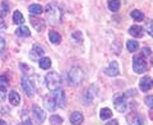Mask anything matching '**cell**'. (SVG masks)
<instances>
[{"label": "cell", "mask_w": 153, "mask_h": 125, "mask_svg": "<svg viewBox=\"0 0 153 125\" xmlns=\"http://www.w3.org/2000/svg\"><path fill=\"white\" fill-rule=\"evenodd\" d=\"M46 19L49 21L51 25H56V23L61 22L63 18V13H61L60 8L56 5L55 3H50L46 5Z\"/></svg>", "instance_id": "cell-1"}, {"label": "cell", "mask_w": 153, "mask_h": 125, "mask_svg": "<svg viewBox=\"0 0 153 125\" xmlns=\"http://www.w3.org/2000/svg\"><path fill=\"white\" fill-rule=\"evenodd\" d=\"M45 82H46V87L50 91H56L61 86V78L56 71H51V73L47 74L45 78Z\"/></svg>", "instance_id": "cell-2"}, {"label": "cell", "mask_w": 153, "mask_h": 125, "mask_svg": "<svg viewBox=\"0 0 153 125\" xmlns=\"http://www.w3.org/2000/svg\"><path fill=\"white\" fill-rule=\"evenodd\" d=\"M83 78H84L83 70L80 68H76V66L71 68L70 71L68 73V79H69L70 86H79L83 82Z\"/></svg>", "instance_id": "cell-3"}, {"label": "cell", "mask_w": 153, "mask_h": 125, "mask_svg": "<svg viewBox=\"0 0 153 125\" xmlns=\"http://www.w3.org/2000/svg\"><path fill=\"white\" fill-rule=\"evenodd\" d=\"M133 70L138 74H143L147 70V62L144 60V56L135 55L133 57Z\"/></svg>", "instance_id": "cell-4"}, {"label": "cell", "mask_w": 153, "mask_h": 125, "mask_svg": "<svg viewBox=\"0 0 153 125\" xmlns=\"http://www.w3.org/2000/svg\"><path fill=\"white\" fill-rule=\"evenodd\" d=\"M52 97H54L56 105L61 109H65L66 107V96H65V92L64 89L61 88H57L56 91H52Z\"/></svg>", "instance_id": "cell-5"}, {"label": "cell", "mask_w": 153, "mask_h": 125, "mask_svg": "<svg viewBox=\"0 0 153 125\" xmlns=\"http://www.w3.org/2000/svg\"><path fill=\"white\" fill-rule=\"evenodd\" d=\"M114 105L115 109L119 112H125L128 109V102H126V97L124 94H117L114 97Z\"/></svg>", "instance_id": "cell-6"}, {"label": "cell", "mask_w": 153, "mask_h": 125, "mask_svg": "<svg viewBox=\"0 0 153 125\" xmlns=\"http://www.w3.org/2000/svg\"><path fill=\"white\" fill-rule=\"evenodd\" d=\"M96 93H97V87H96L94 84L91 86V87L85 91L84 94H83V105H85V106H89V105L93 102V98H94Z\"/></svg>", "instance_id": "cell-7"}, {"label": "cell", "mask_w": 153, "mask_h": 125, "mask_svg": "<svg viewBox=\"0 0 153 125\" xmlns=\"http://www.w3.org/2000/svg\"><path fill=\"white\" fill-rule=\"evenodd\" d=\"M22 88L28 97H33V94H35V88H33V84L31 83V80L28 79V77H26V75L22 77Z\"/></svg>", "instance_id": "cell-8"}, {"label": "cell", "mask_w": 153, "mask_h": 125, "mask_svg": "<svg viewBox=\"0 0 153 125\" xmlns=\"http://www.w3.org/2000/svg\"><path fill=\"white\" fill-rule=\"evenodd\" d=\"M32 114H33V116H35L36 121L38 124H42V123L45 121L46 114H45V111L40 106H37V105H33V106H32Z\"/></svg>", "instance_id": "cell-9"}, {"label": "cell", "mask_w": 153, "mask_h": 125, "mask_svg": "<svg viewBox=\"0 0 153 125\" xmlns=\"http://www.w3.org/2000/svg\"><path fill=\"white\" fill-rule=\"evenodd\" d=\"M126 121L130 125H143L144 121H143V118L137 112H130L126 115Z\"/></svg>", "instance_id": "cell-10"}, {"label": "cell", "mask_w": 153, "mask_h": 125, "mask_svg": "<svg viewBox=\"0 0 153 125\" xmlns=\"http://www.w3.org/2000/svg\"><path fill=\"white\" fill-rule=\"evenodd\" d=\"M152 86H153V80H152L151 77H148V75L143 77L139 82V88H140L142 92H148V91L152 88Z\"/></svg>", "instance_id": "cell-11"}, {"label": "cell", "mask_w": 153, "mask_h": 125, "mask_svg": "<svg viewBox=\"0 0 153 125\" xmlns=\"http://www.w3.org/2000/svg\"><path fill=\"white\" fill-rule=\"evenodd\" d=\"M31 25L35 27V30L38 31V32H42L45 30V27H46V22L44 21V19H41V18H35V17H31Z\"/></svg>", "instance_id": "cell-12"}, {"label": "cell", "mask_w": 153, "mask_h": 125, "mask_svg": "<svg viewBox=\"0 0 153 125\" xmlns=\"http://www.w3.org/2000/svg\"><path fill=\"white\" fill-rule=\"evenodd\" d=\"M44 54H45V50L42 49L41 46H38V45H33L32 50H31L30 56H31V59H32V60H37V59H40V57L44 56Z\"/></svg>", "instance_id": "cell-13"}, {"label": "cell", "mask_w": 153, "mask_h": 125, "mask_svg": "<svg viewBox=\"0 0 153 125\" xmlns=\"http://www.w3.org/2000/svg\"><path fill=\"white\" fill-rule=\"evenodd\" d=\"M106 74L108 77H116L120 74V69H119V64L117 61H111L108 65V68L106 69Z\"/></svg>", "instance_id": "cell-14"}, {"label": "cell", "mask_w": 153, "mask_h": 125, "mask_svg": "<svg viewBox=\"0 0 153 125\" xmlns=\"http://www.w3.org/2000/svg\"><path fill=\"white\" fill-rule=\"evenodd\" d=\"M129 35L133 36V37H137V38H140L144 36V30H143V27L138 26V25H134L129 28Z\"/></svg>", "instance_id": "cell-15"}, {"label": "cell", "mask_w": 153, "mask_h": 125, "mask_svg": "<svg viewBox=\"0 0 153 125\" xmlns=\"http://www.w3.org/2000/svg\"><path fill=\"white\" fill-rule=\"evenodd\" d=\"M83 120H84L83 115H82V112H79V111H75V112H73L70 115V123L73 125H80L83 123Z\"/></svg>", "instance_id": "cell-16"}, {"label": "cell", "mask_w": 153, "mask_h": 125, "mask_svg": "<svg viewBox=\"0 0 153 125\" xmlns=\"http://www.w3.org/2000/svg\"><path fill=\"white\" fill-rule=\"evenodd\" d=\"M44 105H45V107L46 110H49V111H55L56 107H57V105L55 102V100L52 96H49V97H45V101H44Z\"/></svg>", "instance_id": "cell-17"}, {"label": "cell", "mask_w": 153, "mask_h": 125, "mask_svg": "<svg viewBox=\"0 0 153 125\" xmlns=\"http://www.w3.org/2000/svg\"><path fill=\"white\" fill-rule=\"evenodd\" d=\"M9 102H10L13 106H18L21 103V96L17 91H10L9 92Z\"/></svg>", "instance_id": "cell-18"}, {"label": "cell", "mask_w": 153, "mask_h": 125, "mask_svg": "<svg viewBox=\"0 0 153 125\" xmlns=\"http://www.w3.org/2000/svg\"><path fill=\"white\" fill-rule=\"evenodd\" d=\"M16 35L19 37H30L31 36V32H30V28L26 27V26H21L19 28L16 30Z\"/></svg>", "instance_id": "cell-19"}, {"label": "cell", "mask_w": 153, "mask_h": 125, "mask_svg": "<svg viewBox=\"0 0 153 125\" xmlns=\"http://www.w3.org/2000/svg\"><path fill=\"white\" fill-rule=\"evenodd\" d=\"M49 38H50V41L54 45H59L60 42H61V36L56 31H50L49 32Z\"/></svg>", "instance_id": "cell-20"}, {"label": "cell", "mask_w": 153, "mask_h": 125, "mask_svg": "<svg viewBox=\"0 0 153 125\" xmlns=\"http://www.w3.org/2000/svg\"><path fill=\"white\" fill-rule=\"evenodd\" d=\"M28 10H30V13L32 14V16H40V14L44 12V8H42L40 4H32V5H30V8H28Z\"/></svg>", "instance_id": "cell-21"}, {"label": "cell", "mask_w": 153, "mask_h": 125, "mask_svg": "<svg viewBox=\"0 0 153 125\" xmlns=\"http://www.w3.org/2000/svg\"><path fill=\"white\" fill-rule=\"evenodd\" d=\"M38 65H40V68L44 69V70L50 69V66H51V59H50V57H45V56L41 57L40 61H38Z\"/></svg>", "instance_id": "cell-22"}, {"label": "cell", "mask_w": 153, "mask_h": 125, "mask_svg": "<svg viewBox=\"0 0 153 125\" xmlns=\"http://www.w3.org/2000/svg\"><path fill=\"white\" fill-rule=\"evenodd\" d=\"M13 22L16 23V25H19V26H22L23 22H25V18H23L22 13L19 12V10L14 12V14H13Z\"/></svg>", "instance_id": "cell-23"}, {"label": "cell", "mask_w": 153, "mask_h": 125, "mask_svg": "<svg viewBox=\"0 0 153 125\" xmlns=\"http://www.w3.org/2000/svg\"><path fill=\"white\" fill-rule=\"evenodd\" d=\"M100 118L102 120H107V119H111L112 118V111L110 110L108 107H103L101 111H100Z\"/></svg>", "instance_id": "cell-24"}, {"label": "cell", "mask_w": 153, "mask_h": 125, "mask_svg": "<svg viewBox=\"0 0 153 125\" xmlns=\"http://www.w3.org/2000/svg\"><path fill=\"white\" fill-rule=\"evenodd\" d=\"M130 14H131V18L134 19V21H137V22H140V21L144 19V14H143V12L138 10V9H134Z\"/></svg>", "instance_id": "cell-25"}, {"label": "cell", "mask_w": 153, "mask_h": 125, "mask_svg": "<svg viewBox=\"0 0 153 125\" xmlns=\"http://www.w3.org/2000/svg\"><path fill=\"white\" fill-rule=\"evenodd\" d=\"M120 5H121L120 0H110L108 1V9L111 12H117L119 8H120Z\"/></svg>", "instance_id": "cell-26"}, {"label": "cell", "mask_w": 153, "mask_h": 125, "mask_svg": "<svg viewBox=\"0 0 153 125\" xmlns=\"http://www.w3.org/2000/svg\"><path fill=\"white\" fill-rule=\"evenodd\" d=\"M138 47H139V44H138L137 41L130 40V41L126 42V49L130 51V52H135V51L138 50Z\"/></svg>", "instance_id": "cell-27"}, {"label": "cell", "mask_w": 153, "mask_h": 125, "mask_svg": "<svg viewBox=\"0 0 153 125\" xmlns=\"http://www.w3.org/2000/svg\"><path fill=\"white\" fill-rule=\"evenodd\" d=\"M50 123L52 125H61L63 124V118L59 116V115H52L50 118Z\"/></svg>", "instance_id": "cell-28"}, {"label": "cell", "mask_w": 153, "mask_h": 125, "mask_svg": "<svg viewBox=\"0 0 153 125\" xmlns=\"http://www.w3.org/2000/svg\"><path fill=\"white\" fill-rule=\"evenodd\" d=\"M146 30L153 37V21H152V19H148V21L146 22Z\"/></svg>", "instance_id": "cell-29"}, {"label": "cell", "mask_w": 153, "mask_h": 125, "mask_svg": "<svg viewBox=\"0 0 153 125\" xmlns=\"http://www.w3.org/2000/svg\"><path fill=\"white\" fill-rule=\"evenodd\" d=\"M8 86H9V80L5 75H0V87H3V88H8Z\"/></svg>", "instance_id": "cell-30"}, {"label": "cell", "mask_w": 153, "mask_h": 125, "mask_svg": "<svg viewBox=\"0 0 153 125\" xmlns=\"http://www.w3.org/2000/svg\"><path fill=\"white\" fill-rule=\"evenodd\" d=\"M144 102H146V105L149 109H152L153 107V96H147V97L144 98Z\"/></svg>", "instance_id": "cell-31"}, {"label": "cell", "mask_w": 153, "mask_h": 125, "mask_svg": "<svg viewBox=\"0 0 153 125\" xmlns=\"http://www.w3.org/2000/svg\"><path fill=\"white\" fill-rule=\"evenodd\" d=\"M8 12H9V5H8L5 1H4L1 4V14H3V16H7Z\"/></svg>", "instance_id": "cell-32"}, {"label": "cell", "mask_w": 153, "mask_h": 125, "mask_svg": "<svg viewBox=\"0 0 153 125\" xmlns=\"http://www.w3.org/2000/svg\"><path fill=\"white\" fill-rule=\"evenodd\" d=\"M5 98H7V88L0 87V100L5 101Z\"/></svg>", "instance_id": "cell-33"}, {"label": "cell", "mask_w": 153, "mask_h": 125, "mask_svg": "<svg viewBox=\"0 0 153 125\" xmlns=\"http://www.w3.org/2000/svg\"><path fill=\"white\" fill-rule=\"evenodd\" d=\"M73 38H74V40H76V38H78V44H80V42H82V40H83V38H82V33H80L79 31L74 32V33H73Z\"/></svg>", "instance_id": "cell-34"}, {"label": "cell", "mask_w": 153, "mask_h": 125, "mask_svg": "<svg viewBox=\"0 0 153 125\" xmlns=\"http://www.w3.org/2000/svg\"><path fill=\"white\" fill-rule=\"evenodd\" d=\"M137 94V89H129V91H126L125 92V97H133V96H135Z\"/></svg>", "instance_id": "cell-35"}, {"label": "cell", "mask_w": 153, "mask_h": 125, "mask_svg": "<svg viewBox=\"0 0 153 125\" xmlns=\"http://www.w3.org/2000/svg\"><path fill=\"white\" fill-rule=\"evenodd\" d=\"M4 50H5V40L0 36V52H3Z\"/></svg>", "instance_id": "cell-36"}, {"label": "cell", "mask_w": 153, "mask_h": 125, "mask_svg": "<svg viewBox=\"0 0 153 125\" xmlns=\"http://www.w3.org/2000/svg\"><path fill=\"white\" fill-rule=\"evenodd\" d=\"M142 56H149L151 55V50L148 49V47H144V49L142 50V54H140Z\"/></svg>", "instance_id": "cell-37"}, {"label": "cell", "mask_w": 153, "mask_h": 125, "mask_svg": "<svg viewBox=\"0 0 153 125\" xmlns=\"http://www.w3.org/2000/svg\"><path fill=\"white\" fill-rule=\"evenodd\" d=\"M3 28H5V22L3 19V16H0V30H3Z\"/></svg>", "instance_id": "cell-38"}, {"label": "cell", "mask_w": 153, "mask_h": 125, "mask_svg": "<svg viewBox=\"0 0 153 125\" xmlns=\"http://www.w3.org/2000/svg\"><path fill=\"white\" fill-rule=\"evenodd\" d=\"M106 125H119V121L117 120H110V121H107Z\"/></svg>", "instance_id": "cell-39"}, {"label": "cell", "mask_w": 153, "mask_h": 125, "mask_svg": "<svg viewBox=\"0 0 153 125\" xmlns=\"http://www.w3.org/2000/svg\"><path fill=\"white\" fill-rule=\"evenodd\" d=\"M25 125H33V124H32V121H31L30 119H26L25 120Z\"/></svg>", "instance_id": "cell-40"}, {"label": "cell", "mask_w": 153, "mask_h": 125, "mask_svg": "<svg viewBox=\"0 0 153 125\" xmlns=\"http://www.w3.org/2000/svg\"><path fill=\"white\" fill-rule=\"evenodd\" d=\"M149 118H151V120L153 121V107L151 109V111H149Z\"/></svg>", "instance_id": "cell-41"}, {"label": "cell", "mask_w": 153, "mask_h": 125, "mask_svg": "<svg viewBox=\"0 0 153 125\" xmlns=\"http://www.w3.org/2000/svg\"><path fill=\"white\" fill-rule=\"evenodd\" d=\"M0 125H7V123L4 120H0Z\"/></svg>", "instance_id": "cell-42"}, {"label": "cell", "mask_w": 153, "mask_h": 125, "mask_svg": "<svg viewBox=\"0 0 153 125\" xmlns=\"http://www.w3.org/2000/svg\"><path fill=\"white\" fill-rule=\"evenodd\" d=\"M151 64H152V66H153V57H152V59H151Z\"/></svg>", "instance_id": "cell-43"}]
</instances>
